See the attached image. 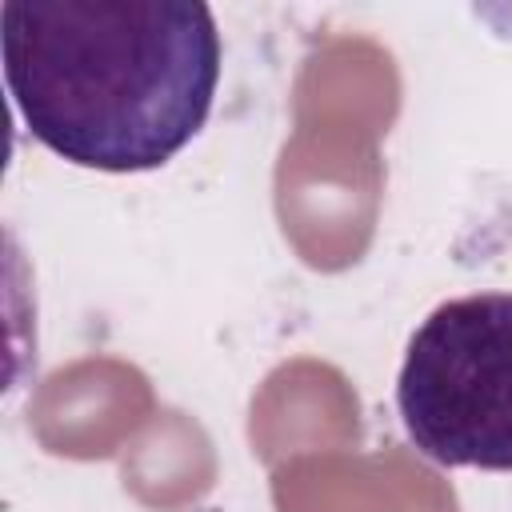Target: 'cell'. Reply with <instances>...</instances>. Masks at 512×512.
Segmentation results:
<instances>
[{
  "mask_svg": "<svg viewBox=\"0 0 512 512\" xmlns=\"http://www.w3.org/2000/svg\"><path fill=\"white\" fill-rule=\"evenodd\" d=\"M0 52L32 140L96 172L168 164L204 128L220 80L208 4L4 0Z\"/></svg>",
  "mask_w": 512,
  "mask_h": 512,
  "instance_id": "1",
  "label": "cell"
},
{
  "mask_svg": "<svg viewBox=\"0 0 512 512\" xmlns=\"http://www.w3.org/2000/svg\"><path fill=\"white\" fill-rule=\"evenodd\" d=\"M396 412L420 456L512 472V292L432 308L408 340Z\"/></svg>",
  "mask_w": 512,
  "mask_h": 512,
  "instance_id": "2",
  "label": "cell"
}]
</instances>
